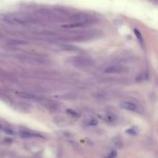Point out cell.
Returning <instances> with one entry per match:
<instances>
[{
  "mask_svg": "<svg viewBox=\"0 0 158 158\" xmlns=\"http://www.w3.org/2000/svg\"><path fill=\"white\" fill-rule=\"evenodd\" d=\"M1 20L11 26H27L29 24H33L37 21L33 20L31 17H24V16H18V15H11L6 14L3 15Z\"/></svg>",
  "mask_w": 158,
  "mask_h": 158,
  "instance_id": "6da1fadb",
  "label": "cell"
},
{
  "mask_svg": "<svg viewBox=\"0 0 158 158\" xmlns=\"http://www.w3.org/2000/svg\"><path fill=\"white\" fill-rule=\"evenodd\" d=\"M37 14H38V16L42 17L43 18H45V20H48V21H55L58 18V16L55 14V12L54 10H51V9H47V8L39 9V10H37Z\"/></svg>",
  "mask_w": 158,
  "mask_h": 158,
  "instance_id": "7a4b0ae2",
  "label": "cell"
},
{
  "mask_svg": "<svg viewBox=\"0 0 158 158\" xmlns=\"http://www.w3.org/2000/svg\"><path fill=\"white\" fill-rule=\"evenodd\" d=\"M20 59L22 61H25L27 63H34V64H43L44 63V59L40 58V57H36V55H21Z\"/></svg>",
  "mask_w": 158,
  "mask_h": 158,
  "instance_id": "3957f363",
  "label": "cell"
},
{
  "mask_svg": "<svg viewBox=\"0 0 158 158\" xmlns=\"http://www.w3.org/2000/svg\"><path fill=\"white\" fill-rule=\"evenodd\" d=\"M124 71V68L119 66V65H109L104 69V72L106 74H120Z\"/></svg>",
  "mask_w": 158,
  "mask_h": 158,
  "instance_id": "277c9868",
  "label": "cell"
},
{
  "mask_svg": "<svg viewBox=\"0 0 158 158\" xmlns=\"http://www.w3.org/2000/svg\"><path fill=\"white\" fill-rule=\"evenodd\" d=\"M120 106L125 110L131 111V112H139V106L132 101H123L120 103Z\"/></svg>",
  "mask_w": 158,
  "mask_h": 158,
  "instance_id": "5b68a950",
  "label": "cell"
},
{
  "mask_svg": "<svg viewBox=\"0 0 158 158\" xmlns=\"http://www.w3.org/2000/svg\"><path fill=\"white\" fill-rule=\"evenodd\" d=\"M18 135L21 138H43L42 135H40L39 133L28 131V129H21V131H18Z\"/></svg>",
  "mask_w": 158,
  "mask_h": 158,
  "instance_id": "8992f818",
  "label": "cell"
},
{
  "mask_svg": "<svg viewBox=\"0 0 158 158\" xmlns=\"http://www.w3.org/2000/svg\"><path fill=\"white\" fill-rule=\"evenodd\" d=\"M18 96H21L23 99L26 100H31V101H40L41 98L33 94H31V92H18Z\"/></svg>",
  "mask_w": 158,
  "mask_h": 158,
  "instance_id": "52a82bcc",
  "label": "cell"
},
{
  "mask_svg": "<svg viewBox=\"0 0 158 158\" xmlns=\"http://www.w3.org/2000/svg\"><path fill=\"white\" fill-rule=\"evenodd\" d=\"M7 44L9 45H22V44H25L26 42L24 40H21V39H9Z\"/></svg>",
  "mask_w": 158,
  "mask_h": 158,
  "instance_id": "ba28073f",
  "label": "cell"
},
{
  "mask_svg": "<svg viewBox=\"0 0 158 158\" xmlns=\"http://www.w3.org/2000/svg\"><path fill=\"white\" fill-rule=\"evenodd\" d=\"M134 34H135V36H136V38L138 39L139 43H140L142 45H143V44H144L143 36H142V34L141 33V32L139 31L138 29H134Z\"/></svg>",
  "mask_w": 158,
  "mask_h": 158,
  "instance_id": "9c48e42d",
  "label": "cell"
},
{
  "mask_svg": "<svg viewBox=\"0 0 158 158\" xmlns=\"http://www.w3.org/2000/svg\"><path fill=\"white\" fill-rule=\"evenodd\" d=\"M86 125L88 126H95L98 124V120L95 117H90L86 119V121H85Z\"/></svg>",
  "mask_w": 158,
  "mask_h": 158,
  "instance_id": "30bf717a",
  "label": "cell"
},
{
  "mask_svg": "<svg viewBox=\"0 0 158 158\" xmlns=\"http://www.w3.org/2000/svg\"><path fill=\"white\" fill-rule=\"evenodd\" d=\"M61 48L64 50H68V51H76L77 48L75 46H72V45H69V44H61Z\"/></svg>",
  "mask_w": 158,
  "mask_h": 158,
  "instance_id": "8fae6325",
  "label": "cell"
},
{
  "mask_svg": "<svg viewBox=\"0 0 158 158\" xmlns=\"http://www.w3.org/2000/svg\"><path fill=\"white\" fill-rule=\"evenodd\" d=\"M67 113H69V115H70V116H72L74 117H78L80 116V114L78 112H76V111H74L72 109H68L67 110Z\"/></svg>",
  "mask_w": 158,
  "mask_h": 158,
  "instance_id": "7c38bea8",
  "label": "cell"
},
{
  "mask_svg": "<svg viewBox=\"0 0 158 158\" xmlns=\"http://www.w3.org/2000/svg\"><path fill=\"white\" fill-rule=\"evenodd\" d=\"M126 133L128 134H131V135H134L137 133V131H135V128H129V129H127L126 131Z\"/></svg>",
  "mask_w": 158,
  "mask_h": 158,
  "instance_id": "4fadbf2b",
  "label": "cell"
},
{
  "mask_svg": "<svg viewBox=\"0 0 158 158\" xmlns=\"http://www.w3.org/2000/svg\"><path fill=\"white\" fill-rule=\"evenodd\" d=\"M107 156L108 157H115V156H117V152L116 151H112L110 153V154H108Z\"/></svg>",
  "mask_w": 158,
  "mask_h": 158,
  "instance_id": "5bb4252c",
  "label": "cell"
}]
</instances>
